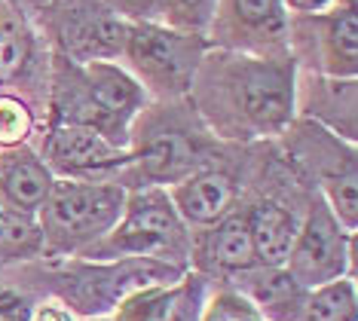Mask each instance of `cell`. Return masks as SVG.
<instances>
[{
	"instance_id": "obj_1",
	"label": "cell",
	"mask_w": 358,
	"mask_h": 321,
	"mask_svg": "<svg viewBox=\"0 0 358 321\" xmlns=\"http://www.w3.org/2000/svg\"><path fill=\"white\" fill-rule=\"evenodd\" d=\"M297 64L291 55H248L208 46L187 98L224 144L275 141L294 110Z\"/></svg>"
},
{
	"instance_id": "obj_2",
	"label": "cell",
	"mask_w": 358,
	"mask_h": 321,
	"mask_svg": "<svg viewBox=\"0 0 358 321\" xmlns=\"http://www.w3.org/2000/svg\"><path fill=\"white\" fill-rule=\"evenodd\" d=\"M221 144L224 141L211 135L187 95L148 101L129 126V166L120 175V184L126 190L172 187L190 171L206 166L221 150Z\"/></svg>"
},
{
	"instance_id": "obj_3",
	"label": "cell",
	"mask_w": 358,
	"mask_h": 321,
	"mask_svg": "<svg viewBox=\"0 0 358 321\" xmlns=\"http://www.w3.org/2000/svg\"><path fill=\"white\" fill-rule=\"evenodd\" d=\"M126 187L117 180L55 178L37 211L43 260L80 257L110 233L126 205Z\"/></svg>"
},
{
	"instance_id": "obj_4",
	"label": "cell",
	"mask_w": 358,
	"mask_h": 321,
	"mask_svg": "<svg viewBox=\"0 0 358 321\" xmlns=\"http://www.w3.org/2000/svg\"><path fill=\"white\" fill-rule=\"evenodd\" d=\"M190 233L178 214L166 187H135L110 233L99 238L86 254L89 260H159L178 269H190Z\"/></svg>"
},
{
	"instance_id": "obj_5",
	"label": "cell",
	"mask_w": 358,
	"mask_h": 321,
	"mask_svg": "<svg viewBox=\"0 0 358 321\" xmlns=\"http://www.w3.org/2000/svg\"><path fill=\"white\" fill-rule=\"evenodd\" d=\"M187 269L169 266L159 260H89V257H68V260H37V278L43 294H55L77 312L86 315H110L117 300L132 287L148 282H175Z\"/></svg>"
},
{
	"instance_id": "obj_6",
	"label": "cell",
	"mask_w": 358,
	"mask_h": 321,
	"mask_svg": "<svg viewBox=\"0 0 358 321\" xmlns=\"http://www.w3.org/2000/svg\"><path fill=\"white\" fill-rule=\"evenodd\" d=\"M275 144L340 224L358 233V144L303 117L291 120Z\"/></svg>"
},
{
	"instance_id": "obj_7",
	"label": "cell",
	"mask_w": 358,
	"mask_h": 321,
	"mask_svg": "<svg viewBox=\"0 0 358 321\" xmlns=\"http://www.w3.org/2000/svg\"><path fill=\"white\" fill-rule=\"evenodd\" d=\"M206 52L208 40L202 34L178 31L166 22H138L129 24L120 62L144 86L150 101H169L190 92Z\"/></svg>"
},
{
	"instance_id": "obj_8",
	"label": "cell",
	"mask_w": 358,
	"mask_h": 321,
	"mask_svg": "<svg viewBox=\"0 0 358 321\" xmlns=\"http://www.w3.org/2000/svg\"><path fill=\"white\" fill-rule=\"evenodd\" d=\"M34 28L52 52L71 62L120 59L129 24L104 0H46Z\"/></svg>"
},
{
	"instance_id": "obj_9",
	"label": "cell",
	"mask_w": 358,
	"mask_h": 321,
	"mask_svg": "<svg viewBox=\"0 0 358 321\" xmlns=\"http://www.w3.org/2000/svg\"><path fill=\"white\" fill-rule=\"evenodd\" d=\"M288 55L297 71L358 77V0H334L324 13L291 15Z\"/></svg>"
},
{
	"instance_id": "obj_10",
	"label": "cell",
	"mask_w": 358,
	"mask_h": 321,
	"mask_svg": "<svg viewBox=\"0 0 358 321\" xmlns=\"http://www.w3.org/2000/svg\"><path fill=\"white\" fill-rule=\"evenodd\" d=\"M251 159H255V144H221V150L206 166L166 187L184 224L199 229L230 214L245 193Z\"/></svg>"
},
{
	"instance_id": "obj_11",
	"label": "cell",
	"mask_w": 358,
	"mask_h": 321,
	"mask_svg": "<svg viewBox=\"0 0 358 321\" xmlns=\"http://www.w3.org/2000/svg\"><path fill=\"white\" fill-rule=\"evenodd\" d=\"M285 266L303 287H319L343 276L355 278V233L340 224L319 193L306 205Z\"/></svg>"
},
{
	"instance_id": "obj_12",
	"label": "cell",
	"mask_w": 358,
	"mask_h": 321,
	"mask_svg": "<svg viewBox=\"0 0 358 321\" xmlns=\"http://www.w3.org/2000/svg\"><path fill=\"white\" fill-rule=\"evenodd\" d=\"M285 0H217L206 31L208 46L248 55H288Z\"/></svg>"
},
{
	"instance_id": "obj_13",
	"label": "cell",
	"mask_w": 358,
	"mask_h": 321,
	"mask_svg": "<svg viewBox=\"0 0 358 321\" xmlns=\"http://www.w3.org/2000/svg\"><path fill=\"white\" fill-rule=\"evenodd\" d=\"M37 153L55 178L117 180L129 166V150L108 141L86 126H40L34 138Z\"/></svg>"
},
{
	"instance_id": "obj_14",
	"label": "cell",
	"mask_w": 358,
	"mask_h": 321,
	"mask_svg": "<svg viewBox=\"0 0 358 321\" xmlns=\"http://www.w3.org/2000/svg\"><path fill=\"white\" fill-rule=\"evenodd\" d=\"M46 86H50V46L37 34L34 22L10 6L0 24V92L28 98L43 120Z\"/></svg>"
},
{
	"instance_id": "obj_15",
	"label": "cell",
	"mask_w": 358,
	"mask_h": 321,
	"mask_svg": "<svg viewBox=\"0 0 358 321\" xmlns=\"http://www.w3.org/2000/svg\"><path fill=\"white\" fill-rule=\"evenodd\" d=\"M257 263L248 220L236 205L230 214L190 233V269L211 285H227Z\"/></svg>"
},
{
	"instance_id": "obj_16",
	"label": "cell",
	"mask_w": 358,
	"mask_h": 321,
	"mask_svg": "<svg viewBox=\"0 0 358 321\" xmlns=\"http://www.w3.org/2000/svg\"><path fill=\"white\" fill-rule=\"evenodd\" d=\"M294 110L297 117L319 122L334 135L358 144V77L297 71Z\"/></svg>"
},
{
	"instance_id": "obj_17",
	"label": "cell",
	"mask_w": 358,
	"mask_h": 321,
	"mask_svg": "<svg viewBox=\"0 0 358 321\" xmlns=\"http://www.w3.org/2000/svg\"><path fill=\"white\" fill-rule=\"evenodd\" d=\"M55 184L52 169L43 162L34 144L0 150V205L37 217L40 205Z\"/></svg>"
},
{
	"instance_id": "obj_18",
	"label": "cell",
	"mask_w": 358,
	"mask_h": 321,
	"mask_svg": "<svg viewBox=\"0 0 358 321\" xmlns=\"http://www.w3.org/2000/svg\"><path fill=\"white\" fill-rule=\"evenodd\" d=\"M86 77L92 86L95 98H99L101 110L108 113L117 141L126 147L129 141V126L138 117L144 104L150 101V95L144 92V86L129 73V68L120 59H101V62H86Z\"/></svg>"
},
{
	"instance_id": "obj_19",
	"label": "cell",
	"mask_w": 358,
	"mask_h": 321,
	"mask_svg": "<svg viewBox=\"0 0 358 321\" xmlns=\"http://www.w3.org/2000/svg\"><path fill=\"white\" fill-rule=\"evenodd\" d=\"M227 285L245 294L266 321H294L309 294V287L300 285L285 263H255Z\"/></svg>"
},
{
	"instance_id": "obj_20",
	"label": "cell",
	"mask_w": 358,
	"mask_h": 321,
	"mask_svg": "<svg viewBox=\"0 0 358 321\" xmlns=\"http://www.w3.org/2000/svg\"><path fill=\"white\" fill-rule=\"evenodd\" d=\"M40 257H43V236L37 217L10 208L0 211V269L22 266Z\"/></svg>"
},
{
	"instance_id": "obj_21",
	"label": "cell",
	"mask_w": 358,
	"mask_h": 321,
	"mask_svg": "<svg viewBox=\"0 0 358 321\" xmlns=\"http://www.w3.org/2000/svg\"><path fill=\"white\" fill-rule=\"evenodd\" d=\"M294 321H358V287L355 278H334L328 285L309 287L300 315Z\"/></svg>"
},
{
	"instance_id": "obj_22",
	"label": "cell",
	"mask_w": 358,
	"mask_h": 321,
	"mask_svg": "<svg viewBox=\"0 0 358 321\" xmlns=\"http://www.w3.org/2000/svg\"><path fill=\"white\" fill-rule=\"evenodd\" d=\"M40 294L43 287L37 278V260L0 269V321H25Z\"/></svg>"
},
{
	"instance_id": "obj_23",
	"label": "cell",
	"mask_w": 358,
	"mask_h": 321,
	"mask_svg": "<svg viewBox=\"0 0 358 321\" xmlns=\"http://www.w3.org/2000/svg\"><path fill=\"white\" fill-rule=\"evenodd\" d=\"M175 282H148L141 287H132L110 309V321H162L172 306Z\"/></svg>"
},
{
	"instance_id": "obj_24",
	"label": "cell",
	"mask_w": 358,
	"mask_h": 321,
	"mask_svg": "<svg viewBox=\"0 0 358 321\" xmlns=\"http://www.w3.org/2000/svg\"><path fill=\"white\" fill-rule=\"evenodd\" d=\"M40 122L43 120L28 98L15 92H0V150L34 144Z\"/></svg>"
},
{
	"instance_id": "obj_25",
	"label": "cell",
	"mask_w": 358,
	"mask_h": 321,
	"mask_svg": "<svg viewBox=\"0 0 358 321\" xmlns=\"http://www.w3.org/2000/svg\"><path fill=\"white\" fill-rule=\"evenodd\" d=\"M199 321H266L260 309L233 285H208Z\"/></svg>"
},
{
	"instance_id": "obj_26",
	"label": "cell",
	"mask_w": 358,
	"mask_h": 321,
	"mask_svg": "<svg viewBox=\"0 0 358 321\" xmlns=\"http://www.w3.org/2000/svg\"><path fill=\"white\" fill-rule=\"evenodd\" d=\"M217 0H166L162 6V22L172 24L178 31H190V34L206 37L211 15H215Z\"/></svg>"
},
{
	"instance_id": "obj_27",
	"label": "cell",
	"mask_w": 358,
	"mask_h": 321,
	"mask_svg": "<svg viewBox=\"0 0 358 321\" xmlns=\"http://www.w3.org/2000/svg\"><path fill=\"white\" fill-rule=\"evenodd\" d=\"M104 3L126 24H138V22H162L166 0H104Z\"/></svg>"
},
{
	"instance_id": "obj_28",
	"label": "cell",
	"mask_w": 358,
	"mask_h": 321,
	"mask_svg": "<svg viewBox=\"0 0 358 321\" xmlns=\"http://www.w3.org/2000/svg\"><path fill=\"white\" fill-rule=\"evenodd\" d=\"M25 321H80V315L62 297H55V294H40L31 303Z\"/></svg>"
},
{
	"instance_id": "obj_29",
	"label": "cell",
	"mask_w": 358,
	"mask_h": 321,
	"mask_svg": "<svg viewBox=\"0 0 358 321\" xmlns=\"http://www.w3.org/2000/svg\"><path fill=\"white\" fill-rule=\"evenodd\" d=\"M334 0H285V10L288 15H313V13H324Z\"/></svg>"
},
{
	"instance_id": "obj_30",
	"label": "cell",
	"mask_w": 358,
	"mask_h": 321,
	"mask_svg": "<svg viewBox=\"0 0 358 321\" xmlns=\"http://www.w3.org/2000/svg\"><path fill=\"white\" fill-rule=\"evenodd\" d=\"M3 3H6V6H13L15 13L28 15V19L34 22V15H37L40 10H43V3H46V0H3Z\"/></svg>"
},
{
	"instance_id": "obj_31",
	"label": "cell",
	"mask_w": 358,
	"mask_h": 321,
	"mask_svg": "<svg viewBox=\"0 0 358 321\" xmlns=\"http://www.w3.org/2000/svg\"><path fill=\"white\" fill-rule=\"evenodd\" d=\"M80 321H110V315H86V318H80Z\"/></svg>"
},
{
	"instance_id": "obj_32",
	"label": "cell",
	"mask_w": 358,
	"mask_h": 321,
	"mask_svg": "<svg viewBox=\"0 0 358 321\" xmlns=\"http://www.w3.org/2000/svg\"><path fill=\"white\" fill-rule=\"evenodd\" d=\"M6 13H10V6L3 3V0H0V24H3V19H6Z\"/></svg>"
}]
</instances>
